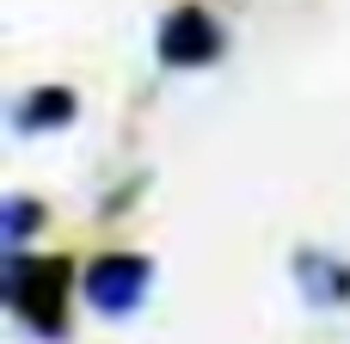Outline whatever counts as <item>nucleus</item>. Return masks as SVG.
Returning a JSON list of instances; mask_svg holds the SVG:
<instances>
[{
    "label": "nucleus",
    "instance_id": "f257e3e1",
    "mask_svg": "<svg viewBox=\"0 0 350 344\" xmlns=\"http://www.w3.org/2000/svg\"><path fill=\"white\" fill-rule=\"evenodd\" d=\"M0 295H6V308L18 314V326L31 332V339L43 344H62L68 339V289H74V265L68 259H31V246L25 252H0Z\"/></svg>",
    "mask_w": 350,
    "mask_h": 344
},
{
    "label": "nucleus",
    "instance_id": "f03ea898",
    "mask_svg": "<svg viewBox=\"0 0 350 344\" xmlns=\"http://www.w3.org/2000/svg\"><path fill=\"white\" fill-rule=\"evenodd\" d=\"M154 55H160V68H172V74H191V68H215L221 55H228V31H221V18L209 12V6H172L166 18H160V31H154Z\"/></svg>",
    "mask_w": 350,
    "mask_h": 344
},
{
    "label": "nucleus",
    "instance_id": "7ed1b4c3",
    "mask_svg": "<svg viewBox=\"0 0 350 344\" xmlns=\"http://www.w3.org/2000/svg\"><path fill=\"white\" fill-rule=\"evenodd\" d=\"M80 289H86V308L92 314L129 320L148 302V289H154V259H142V252H98V259H86Z\"/></svg>",
    "mask_w": 350,
    "mask_h": 344
},
{
    "label": "nucleus",
    "instance_id": "20e7f679",
    "mask_svg": "<svg viewBox=\"0 0 350 344\" xmlns=\"http://www.w3.org/2000/svg\"><path fill=\"white\" fill-rule=\"evenodd\" d=\"M289 271H295V289L308 295V308H320V314H345L350 308V265L338 259V252L295 246Z\"/></svg>",
    "mask_w": 350,
    "mask_h": 344
},
{
    "label": "nucleus",
    "instance_id": "39448f33",
    "mask_svg": "<svg viewBox=\"0 0 350 344\" xmlns=\"http://www.w3.org/2000/svg\"><path fill=\"white\" fill-rule=\"evenodd\" d=\"M74 111H80L74 86H37V92H25V98L12 105V129H18V135L68 129V123H74Z\"/></svg>",
    "mask_w": 350,
    "mask_h": 344
},
{
    "label": "nucleus",
    "instance_id": "423d86ee",
    "mask_svg": "<svg viewBox=\"0 0 350 344\" xmlns=\"http://www.w3.org/2000/svg\"><path fill=\"white\" fill-rule=\"evenodd\" d=\"M43 222H49V215H43L37 197H6V203H0V252H25Z\"/></svg>",
    "mask_w": 350,
    "mask_h": 344
},
{
    "label": "nucleus",
    "instance_id": "0eeeda50",
    "mask_svg": "<svg viewBox=\"0 0 350 344\" xmlns=\"http://www.w3.org/2000/svg\"><path fill=\"white\" fill-rule=\"evenodd\" d=\"M135 191H142V178H129V185H117V191H111V197H105V203H98V215H123V209H129V197H135Z\"/></svg>",
    "mask_w": 350,
    "mask_h": 344
}]
</instances>
